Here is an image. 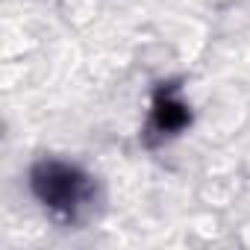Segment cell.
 Segmentation results:
<instances>
[{"mask_svg": "<svg viewBox=\"0 0 250 250\" xmlns=\"http://www.w3.org/2000/svg\"><path fill=\"white\" fill-rule=\"evenodd\" d=\"M188 127H191V106L186 103L183 88L177 83H159L150 100V115L145 124L142 142L147 147H156V145L177 139Z\"/></svg>", "mask_w": 250, "mask_h": 250, "instance_id": "obj_2", "label": "cell"}, {"mask_svg": "<svg viewBox=\"0 0 250 250\" xmlns=\"http://www.w3.org/2000/svg\"><path fill=\"white\" fill-rule=\"evenodd\" d=\"M30 191L53 218L77 224L91 212L97 197V183L88 171H83L74 162L39 159L30 168Z\"/></svg>", "mask_w": 250, "mask_h": 250, "instance_id": "obj_1", "label": "cell"}]
</instances>
